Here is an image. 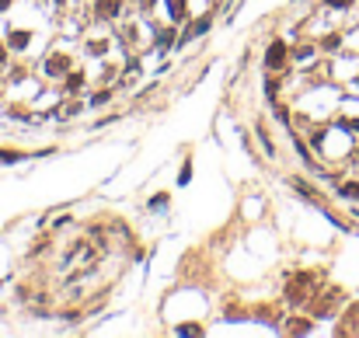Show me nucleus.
Listing matches in <instances>:
<instances>
[{
	"mask_svg": "<svg viewBox=\"0 0 359 338\" xmlns=\"http://www.w3.org/2000/svg\"><path fill=\"white\" fill-rule=\"evenodd\" d=\"M342 192L345 196H359V185H342Z\"/></svg>",
	"mask_w": 359,
	"mask_h": 338,
	"instance_id": "9",
	"label": "nucleus"
},
{
	"mask_svg": "<svg viewBox=\"0 0 359 338\" xmlns=\"http://www.w3.org/2000/svg\"><path fill=\"white\" fill-rule=\"evenodd\" d=\"M286 42H272V46H269V53H265V67H279V63H283V60H286Z\"/></svg>",
	"mask_w": 359,
	"mask_h": 338,
	"instance_id": "1",
	"label": "nucleus"
},
{
	"mask_svg": "<svg viewBox=\"0 0 359 338\" xmlns=\"http://www.w3.org/2000/svg\"><path fill=\"white\" fill-rule=\"evenodd\" d=\"M67 70H70V60H67V56H49V60H46V73H49V77H63Z\"/></svg>",
	"mask_w": 359,
	"mask_h": 338,
	"instance_id": "2",
	"label": "nucleus"
},
{
	"mask_svg": "<svg viewBox=\"0 0 359 338\" xmlns=\"http://www.w3.org/2000/svg\"><path fill=\"white\" fill-rule=\"evenodd\" d=\"M189 178H192V164H185V167H182V175H178V185H189Z\"/></svg>",
	"mask_w": 359,
	"mask_h": 338,
	"instance_id": "7",
	"label": "nucleus"
},
{
	"mask_svg": "<svg viewBox=\"0 0 359 338\" xmlns=\"http://www.w3.org/2000/svg\"><path fill=\"white\" fill-rule=\"evenodd\" d=\"M119 7H122L119 0H98V4H94V14H98V18H115Z\"/></svg>",
	"mask_w": 359,
	"mask_h": 338,
	"instance_id": "3",
	"label": "nucleus"
},
{
	"mask_svg": "<svg viewBox=\"0 0 359 338\" xmlns=\"http://www.w3.org/2000/svg\"><path fill=\"white\" fill-rule=\"evenodd\" d=\"M167 11H171V21H182L185 18V0H167Z\"/></svg>",
	"mask_w": 359,
	"mask_h": 338,
	"instance_id": "4",
	"label": "nucleus"
},
{
	"mask_svg": "<svg viewBox=\"0 0 359 338\" xmlns=\"http://www.w3.org/2000/svg\"><path fill=\"white\" fill-rule=\"evenodd\" d=\"M11 46L14 49H25L28 46V32H11Z\"/></svg>",
	"mask_w": 359,
	"mask_h": 338,
	"instance_id": "5",
	"label": "nucleus"
},
{
	"mask_svg": "<svg viewBox=\"0 0 359 338\" xmlns=\"http://www.w3.org/2000/svg\"><path fill=\"white\" fill-rule=\"evenodd\" d=\"M331 7H345V4H352V0H328Z\"/></svg>",
	"mask_w": 359,
	"mask_h": 338,
	"instance_id": "10",
	"label": "nucleus"
},
{
	"mask_svg": "<svg viewBox=\"0 0 359 338\" xmlns=\"http://www.w3.org/2000/svg\"><path fill=\"white\" fill-rule=\"evenodd\" d=\"M80 84H84V73H70V77H67V87H70V91H77Z\"/></svg>",
	"mask_w": 359,
	"mask_h": 338,
	"instance_id": "6",
	"label": "nucleus"
},
{
	"mask_svg": "<svg viewBox=\"0 0 359 338\" xmlns=\"http://www.w3.org/2000/svg\"><path fill=\"white\" fill-rule=\"evenodd\" d=\"M18 157H21V153H14V150H0V160H7V164L18 160Z\"/></svg>",
	"mask_w": 359,
	"mask_h": 338,
	"instance_id": "8",
	"label": "nucleus"
},
{
	"mask_svg": "<svg viewBox=\"0 0 359 338\" xmlns=\"http://www.w3.org/2000/svg\"><path fill=\"white\" fill-rule=\"evenodd\" d=\"M0 60H4V46H0Z\"/></svg>",
	"mask_w": 359,
	"mask_h": 338,
	"instance_id": "11",
	"label": "nucleus"
}]
</instances>
